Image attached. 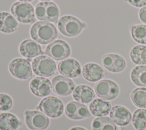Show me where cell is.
I'll return each instance as SVG.
<instances>
[{"instance_id": "21", "label": "cell", "mask_w": 146, "mask_h": 130, "mask_svg": "<svg viewBox=\"0 0 146 130\" xmlns=\"http://www.w3.org/2000/svg\"><path fill=\"white\" fill-rule=\"evenodd\" d=\"M19 28L17 20L11 14L0 12V31L4 33H11Z\"/></svg>"}, {"instance_id": "14", "label": "cell", "mask_w": 146, "mask_h": 130, "mask_svg": "<svg viewBox=\"0 0 146 130\" xmlns=\"http://www.w3.org/2000/svg\"><path fill=\"white\" fill-rule=\"evenodd\" d=\"M30 88L33 94L38 97L48 96L52 90L50 80L42 76L33 78L30 83Z\"/></svg>"}, {"instance_id": "12", "label": "cell", "mask_w": 146, "mask_h": 130, "mask_svg": "<svg viewBox=\"0 0 146 130\" xmlns=\"http://www.w3.org/2000/svg\"><path fill=\"white\" fill-rule=\"evenodd\" d=\"M64 111L66 115L72 120H82L91 116L86 105L75 101L68 102L65 107Z\"/></svg>"}, {"instance_id": "18", "label": "cell", "mask_w": 146, "mask_h": 130, "mask_svg": "<svg viewBox=\"0 0 146 130\" xmlns=\"http://www.w3.org/2000/svg\"><path fill=\"white\" fill-rule=\"evenodd\" d=\"M19 51L21 55L27 58H33L44 54L41 46L34 40L30 39L21 43Z\"/></svg>"}, {"instance_id": "24", "label": "cell", "mask_w": 146, "mask_h": 130, "mask_svg": "<svg viewBox=\"0 0 146 130\" xmlns=\"http://www.w3.org/2000/svg\"><path fill=\"white\" fill-rule=\"evenodd\" d=\"M129 56L131 61L137 65H146V46L135 45L131 49Z\"/></svg>"}, {"instance_id": "35", "label": "cell", "mask_w": 146, "mask_h": 130, "mask_svg": "<svg viewBox=\"0 0 146 130\" xmlns=\"http://www.w3.org/2000/svg\"><path fill=\"white\" fill-rule=\"evenodd\" d=\"M40 1H51V0H40Z\"/></svg>"}, {"instance_id": "15", "label": "cell", "mask_w": 146, "mask_h": 130, "mask_svg": "<svg viewBox=\"0 0 146 130\" xmlns=\"http://www.w3.org/2000/svg\"><path fill=\"white\" fill-rule=\"evenodd\" d=\"M59 72L64 76L74 78L81 74L80 63L74 59L68 58L60 62L58 66Z\"/></svg>"}, {"instance_id": "22", "label": "cell", "mask_w": 146, "mask_h": 130, "mask_svg": "<svg viewBox=\"0 0 146 130\" xmlns=\"http://www.w3.org/2000/svg\"><path fill=\"white\" fill-rule=\"evenodd\" d=\"M22 125L20 120L14 114L0 113V130H17Z\"/></svg>"}, {"instance_id": "1", "label": "cell", "mask_w": 146, "mask_h": 130, "mask_svg": "<svg viewBox=\"0 0 146 130\" xmlns=\"http://www.w3.org/2000/svg\"><path fill=\"white\" fill-rule=\"evenodd\" d=\"M30 33L33 40L42 44L52 42L58 37V31L55 26L46 21L34 23L30 29Z\"/></svg>"}, {"instance_id": "30", "label": "cell", "mask_w": 146, "mask_h": 130, "mask_svg": "<svg viewBox=\"0 0 146 130\" xmlns=\"http://www.w3.org/2000/svg\"><path fill=\"white\" fill-rule=\"evenodd\" d=\"M125 2L129 3L130 5L137 7L141 8L146 6V0H124Z\"/></svg>"}, {"instance_id": "11", "label": "cell", "mask_w": 146, "mask_h": 130, "mask_svg": "<svg viewBox=\"0 0 146 130\" xmlns=\"http://www.w3.org/2000/svg\"><path fill=\"white\" fill-rule=\"evenodd\" d=\"M102 63L107 70L113 73L120 72L126 67L125 60L117 54L110 53L103 55L102 57Z\"/></svg>"}, {"instance_id": "4", "label": "cell", "mask_w": 146, "mask_h": 130, "mask_svg": "<svg viewBox=\"0 0 146 130\" xmlns=\"http://www.w3.org/2000/svg\"><path fill=\"white\" fill-rule=\"evenodd\" d=\"M35 74L42 77H49L56 72V65L53 59L46 55L35 58L31 63Z\"/></svg>"}, {"instance_id": "27", "label": "cell", "mask_w": 146, "mask_h": 130, "mask_svg": "<svg viewBox=\"0 0 146 130\" xmlns=\"http://www.w3.org/2000/svg\"><path fill=\"white\" fill-rule=\"evenodd\" d=\"M92 130H116V125L110 117H98L92 121Z\"/></svg>"}, {"instance_id": "10", "label": "cell", "mask_w": 146, "mask_h": 130, "mask_svg": "<svg viewBox=\"0 0 146 130\" xmlns=\"http://www.w3.org/2000/svg\"><path fill=\"white\" fill-rule=\"evenodd\" d=\"M44 53L52 59L62 60L70 56L71 49L67 42L58 39L50 43L46 47Z\"/></svg>"}, {"instance_id": "32", "label": "cell", "mask_w": 146, "mask_h": 130, "mask_svg": "<svg viewBox=\"0 0 146 130\" xmlns=\"http://www.w3.org/2000/svg\"><path fill=\"white\" fill-rule=\"evenodd\" d=\"M69 130H87V129L80 127H74L70 128Z\"/></svg>"}, {"instance_id": "6", "label": "cell", "mask_w": 146, "mask_h": 130, "mask_svg": "<svg viewBox=\"0 0 146 130\" xmlns=\"http://www.w3.org/2000/svg\"><path fill=\"white\" fill-rule=\"evenodd\" d=\"M36 109L47 116L56 118L63 113L64 105L59 99L52 96L43 98L36 107Z\"/></svg>"}, {"instance_id": "7", "label": "cell", "mask_w": 146, "mask_h": 130, "mask_svg": "<svg viewBox=\"0 0 146 130\" xmlns=\"http://www.w3.org/2000/svg\"><path fill=\"white\" fill-rule=\"evenodd\" d=\"M96 95L104 100L115 99L120 92V89L114 81L110 79H103L97 82L94 86Z\"/></svg>"}, {"instance_id": "13", "label": "cell", "mask_w": 146, "mask_h": 130, "mask_svg": "<svg viewBox=\"0 0 146 130\" xmlns=\"http://www.w3.org/2000/svg\"><path fill=\"white\" fill-rule=\"evenodd\" d=\"M53 91L58 95L66 96L70 95L75 88L73 81L64 76L57 75L52 80Z\"/></svg>"}, {"instance_id": "17", "label": "cell", "mask_w": 146, "mask_h": 130, "mask_svg": "<svg viewBox=\"0 0 146 130\" xmlns=\"http://www.w3.org/2000/svg\"><path fill=\"white\" fill-rule=\"evenodd\" d=\"M82 75L86 80L96 82L103 79L106 75V72L100 65L95 63H88L83 66Z\"/></svg>"}, {"instance_id": "16", "label": "cell", "mask_w": 146, "mask_h": 130, "mask_svg": "<svg viewBox=\"0 0 146 130\" xmlns=\"http://www.w3.org/2000/svg\"><path fill=\"white\" fill-rule=\"evenodd\" d=\"M110 117L114 123L119 126H125L132 120L131 112L125 107L114 105L110 112Z\"/></svg>"}, {"instance_id": "25", "label": "cell", "mask_w": 146, "mask_h": 130, "mask_svg": "<svg viewBox=\"0 0 146 130\" xmlns=\"http://www.w3.org/2000/svg\"><path fill=\"white\" fill-rule=\"evenodd\" d=\"M130 98L135 105L146 109V87L135 88L130 93Z\"/></svg>"}, {"instance_id": "31", "label": "cell", "mask_w": 146, "mask_h": 130, "mask_svg": "<svg viewBox=\"0 0 146 130\" xmlns=\"http://www.w3.org/2000/svg\"><path fill=\"white\" fill-rule=\"evenodd\" d=\"M138 17L139 19L146 25V6L140 9L138 12Z\"/></svg>"}, {"instance_id": "19", "label": "cell", "mask_w": 146, "mask_h": 130, "mask_svg": "<svg viewBox=\"0 0 146 130\" xmlns=\"http://www.w3.org/2000/svg\"><path fill=\"white\" fill-rule=\"evenodd\" d=\"M72 97L76 101L79 103L87 104L94 99L95 94L91 87L87 85L81 84L74 88Z\"/></svg>"}, {"instance_id": "29", "label": "cell", "mask_w": 146, "mask_h": 130, "mask_svg": "<svg viewBox=\"0 0 146 130\" xmlns=\"http://www.w3.org/2000/svg\"><path fill=\"white\" fill-rule=\"evenodd\" d=\"M13 100L9 95L5 94H0V111H9L13 107Z\"/></svg>"}, {"instance_id": "26", "label": "cell", "mask_w": 146, "mask_h": 130, "mask_svg": "<svg viewBox=\"0 0 146 130\" xmlns=\"http://www.w3.org/2000/svg\"><path fill=\"white\" fill-rule=\"evenodd\" d=\"M130 34L135 42L141 44H146L145 24H136L131 26Z\"/></svg>"}, {"instance_id": "20", "label": "cell", "mask_w": 146, "mask_h": 130, "mask_svg": "<svg viewBox=\"0 0 146 130\" xmlns=\"http://www.w3.org/2000/svg\"><path fill=\"white\" fill-rule=\"evenodd\" d=\"M112 109V104L108 101L103 99H95L89 105V109L91 114L98 117L108 115Z\"/></svg>"}, {"instance_id": "9", "label": "cell", "mask_w": 146, "mask_h": 130, "mask_svg": "<svg viewBox=\"0 0 146 130\" xmlns=\"http://www.w3.org/2000/svg\"><path fill=\"white\" fill-rule=\"evenodd\" d=\"M25 120L27 127L31 130H44L50 124V120L45 114L35 110L26 111Z\"/></svg>"}, {"instance_id": "33", "label": "cell", "mask_w": 146, "mask_h": 130, "mask_svg": "<svg viewBox=\"0 0 146 130\" xmlns=\"http://www.w3.org/2000/svg\"><path fill=\"white\" fill-rule=\"evenodd\" d=\"M19 2H30L33 1V0H18Z\"/></svg>"}, {"instance_id": "34", "label": "cell", "mask_w": 146, "mask_h": 130, "mask_svg": "<svg viewBox=\"0 0 146 130\" xmlns=\"http://www.w3.org/2000/svg\"><path fill=\"white\" fill-rule=\"evenodd\" d=\"M124 128L122 126H118V127H116V130H123Z\"/></svg>"}, {"instance_id": "8", "label": "cell", "mask_w": 146, "mask_h": 130, "mask_svg": "<svg viewBox=\"0 0 146 130\" xmlns=\"http://www.w3.org/2000/svg\"><path fill=\"white\" fill-rule=\"evenodd\" d=\"M11 74L21 80H27L32 76V67L30 62L23 58H18L11 60L9 66Z\"/></svg>"}, {"instance_id": "5", "label": "cell", "mask_w": 146, "mask_h": 130, "mask_svg": "<svg viewBox=\"0 0 146 130\" xmlns=\"http://www.w3.org/2000/svg\"><path fill=\"white\" fill-rule=\"evenodd\" d=\"M10 11L14 17L22 23H32L35 21L34 7L28 2H14L10 8Z\"/></svg>"}, {"instance_id": "23", "label": "cell", "mask_w": 146, "mask_h": 130, "mask_svg": "<svg viewBox=\"0 0 146 130\" xmlns=\"http://www.w3.org/2000/svg\"><path fill=\"white\" fill-rule=\"evenodd\" d=\"M132 82L139 87H146V65L135 66L131 71Z\"/></svg>"}, {"instance_id": "3", "label": "cell", "mask_w": 146, "mask_h": 130, "mask_svg": "<svg viewBox=\"0 0 146 130\" xmlns=\"http://www.w3.org/2000/svg\"><path fill=\"white\" fill-rule=\"evenodd\" d=\"M35 15L41 21L57 23L59 16V10L57 5L50 1L39 2L35 8Z\"/></svg>"}, {"instance_id": "28", "label": "cell", "mask_w": 146, "mask_h": 130, "mask_svg": "<svg viewBox=\"0 0 146 130\" xmlns=\"http://www.w3.org/2000/svg\"><path fill=\"white\" fill-rule=\"evenodd\" d=\"M132 124L136 130H145L146 128V109L139 108L133 112Z\"/></svg>"}, {"instance_id": "2", "label": "cell", "mask_w": 146, "mask_h": 130, "mask_svg": "<svg viewBox=\"0 0 146 130\" xmlns=\"http://www.w3.org/2000/svg\"><path fill=\"white\" fill-rule=\"evenodd\" d=\"M58 27L64 36L73 37L79 34L86 27V24L75 17L64 15L58 21Z\"/></svg>"}]
</instances>
